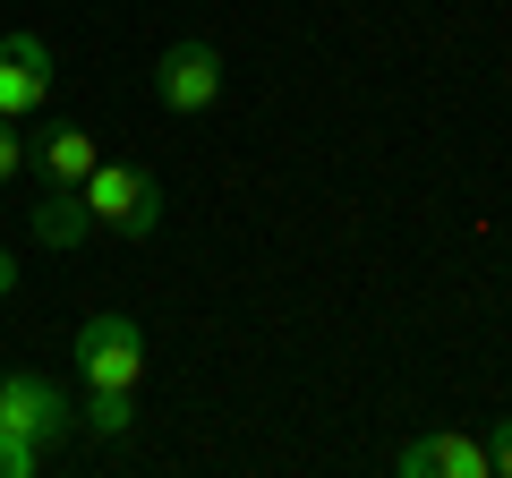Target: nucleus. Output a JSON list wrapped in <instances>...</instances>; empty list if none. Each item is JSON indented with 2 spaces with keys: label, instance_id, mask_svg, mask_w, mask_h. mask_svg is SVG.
I'll return each instance as SVG.
<instances>
[{
  "label": "nucleus",
  "instance_id": "obj_1",
  "mask_svg": "<svg viewBox=\"0 0 512 478\" xmlns=\"http://www.w3.org/2000/svg\"><path fill=\"white\" fill-rule=\"evenodd\" d=\"M69 350H77V376H86V393H137V385H146V368H154L146 325H137V316H120V308L86 316Z\"/></svg>",
  "mask_w": 512,
  "mask_h": 478
},
{
  "label": "nucleus",
  "instance_id": "obj_2",
  "mask_svg": "<svg viewBox=\"0 0 512 478\" xmlns=\"http://www.w3.org/2000/svg\"><path fill=\"white\" fill-rule=\"evenodd\" d=\"M86 214H94V231H111V239H154V222H163V180H154L146 163H94L86 171Z\"/></svg>",
  "mask_w": 512,
  "mask_h": 478
},
{
  "label": "nucleus",
  "instance_id": "obj_3",
  "mask_svg": "<svg viewBox=\"0 0 512 478\" xmlns=\"http://www.w3.org/2000/svg\"><path fill=\"white\" fill-rule=\"evenodd\" d=\"M0 436H26V444H69L77 436V402L52 385V376H0Z\"/></svg>",
  "mask_w": 512,
  "mask_h": 478
},
{
  "label": "nucleus",
  "instance_id": "obj_4",
  "mask_svg": "<svg viewBox=\"0 0 512 478\" xmlns=\"http://www.w3.org/2000/svg\"><path fill=\"white\" fill-rule=\"evenodd\" d=\"M154 103L180 111V120L214 111L222 103V52L214 43H171V52H154Z\"/></svg>",
  "mask_w": 512,
  "mask_h": 478
},
{
  "label": "nucleus",
  "instance_id": "obj_5",
  "mask_svg": "<svg viewBox=\"0 0 512 478\" xmlns=\"http://www.w3.org/2000/svg\"><path fill=\"white\" fill-rule=\"evenodd\" d=\"M52 103V43L35 26H9L0 35V120H35Z\"/></svg>",
  "mask_w": 512,
  "mask_h": 478
},
{
  "label": "nucleus",
  "instance_id": "obj_6",
  "mask_svg": "<svg viewBox=\"0 0 512 478\" xmlns=\"http://www.w3.org/2000/svg\"><path fill=\"white\" fill-rule=\"evenodd\" d=\"M393 478H495V461H487V436L436 427V436H410L393 453Z\"/></svg>",
  "mask_w": 512,
  "mask_h": 478
},
{
  "label": "nucleus",
  "instance_id": "obj_7",
  "mask_svg": "<svg viewBox=\"0 0 512 478\" xmlns=\"http://www.w3.org/2000/svg\"><path fill=\"white\" fill-rule=\"evenodd\" d=\"M35 163H43V180H60V188H86V171L103 163V137H94L86 120H52V129L35 137Z\"/></svg>",
  "mask_w": 512,
  "mask_h": 478
},
{
  "label": "nucleus",
  "instance_id": "obj_8",
  "mask_svg": "<svg viewBox=\"0 0 512 478\" xmlns=\"http://www.w3.org/2000/svg\"><path fill=\"white\" fill-rule=\"evenodd\" d=\"M86 231H94V214H86V188H60V180H52V197L35 205V239H43V248H77Z\"/></svg>",
  "mask_w": 512,
  "mask_h": 478
},
{
  "label": "nucleus",
  "instance_id": "obj_9",
  "mask_svg": "<svg viewBox=\"0 0 512 478\" xmlns=\"http://www.w3.org/2000/svg\"><path fill=\"white\" fill-rule=\"evenodd\" d=\"M77 427L103 436V444H120L128 427H137V393H86V402H77Z\"/></svg>",
  "mask_w": 512,
  "mask_h": 478
},
{
  "label": "nucleus",
  "instance_id": "obj_10",
  "mask_svg": "<svg viewBox=\"0 0 512 478\" xmlns=\"http://www.w3.org/2000/svg\"><path fill=\"white\" fill-rule=\"evenodd\" d=\"M43 470V444H26V436H0V478H35Z\"/></svg>",
  "mask_w": 512,
  "mask_h": 478
},
{
  "label": "nucleus",
  "instance_id": "obj_11",
  "mask_svg": "<svg viewBox=\"0 0 512 478\" xmlns=\"http://www.w3.org/2000/svg\"><path fill=\"white\" fill-rule=\"evenodd\" d=\"M26 120H0V188H9V180H18V171H26Z\"/></svg>",
  "mask_w": 512,
  "mask_h": 478
},
{
  "label": "nucleus",
  "instance_id": "obj_12",
  "mask_svg": "<svg viewBox=\"0 0 512 478\" xmlns=\"http://www.w3.org/2000/svg\"><path fill=\"white\" fill-rule=\"evenodd\" d=\"M487 461H495V478H512V410L495 419V436H487Z\"/></svg>",
  "mask_w": 512,
  "mask_h": 478
},
{
  "label": "nucleus",
  "instance_id": "obj_13",
  "mask_svg": "<svg viewBox=\"0 0 512 478\" xmlns=\"http://www.w3.org/2000/svg\"><path fill=\"white\" fill-rule=\"evenodd\" d=\"M18 291V257H9V248H0V299Z\"/></svg>",
  "mask_w": 512,
  "mask_h": 478
}]
</instances>
